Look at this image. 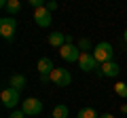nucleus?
Masks as SVG:
<instances>
[{"instance_id":"obj_1","label":"nucleus","mask_w":127,"mask_h":118,"mask_svg":"<svg viewBox=\"0 0 127 118\" xmlns=\"http://www.w3.org/2000/svg\"><path fill=\"white\" fill-rule=\"evenodd\" d=\"M93 57L97 59V63H108V61H112V57H114L112 44L110 42H100L93 49Z\"/></svg>"},{"instance_id":"obj_2","label":"nucleus","mask_w":127,"mask_h":118,"mask_svg":"<svg viewBox=\"0 0 127 118\" xmlns=\"http://www.w3.org/2000/svg\"><path fill=\"white\" fill-rule=\"evenodd\" d=\"M0 99H2V105L9 110H15L19 103H21V99H19V91H15L13 86H9V89H4V91L0 93Z\"/></svg>"},{"instance_id":"obj_3","label":"nucleus","mask_w":127,"mask_h":118,"mask_svg":"<svg viewBox=\"0 0 127 118\" xmlns=\"http://www.w3.org/2000/svg\"><path fill=\"white\" fill-rule=\"evenodd\" d=\"M15 30H17V21H15V17H2V19H0V34H2V38H4L6 42L13 40Z\"/></svg>"},{"instance_id":"obj_4","label":"nucleus","mask_w":127,"mask_h":118,"mask_svg":"<svg viewBox=\"0 0 127 118\" xmlns=\"http://www.w3.org/2000/svg\"><path fill=\"white\" fill-rule=\"evenodd\" d=\"M21 112L26 116H38L42 112V101L36 99V97H28V99L21 101Z\"/></svg>"},{"instance_id":"obj_5","label":"nucleus","mask_w":127,"mask_h":118,"mask_svg":"<svg viewBox=\"0 0 127 118\" xmlns=\"http://www.w3.org/2000/svg\"><path fill=\"white\" fill-rule=\"evenodd\" d=\"M51 82L57 84V86H68L70 82H72V74L66 68H55L53 72H51Z\"/></svg>"},{"instance_id":"obj_6","label":"nucleus","mask_w":127,"mask_h":118,"mask_svg":"<svg viewBox=\"0 0 127 118\" xmlns=\"http://www.w3.org/2000/svg\"><path fill=\"white\" fill-rule=\"evenodd\" d=\"M59 57H62L64 61H68V63H74V61L78 63V59H81V49L74 46V44H64L62 49H59Z\"/></svg>"},{"instance_id":"obj_7","label":"nucleus","mask_w":127,"mask_h":118,"mask_svg":"<svg viewBox=\"0 0 127 118\" xmlns=\"http://www.w3.org/2000/svg\"><path fill=\"white\" fill-rule=\"evenodd\" d=\"M78 68H81L83 72H93V70H97V59L93 57V53H81Z\"/></svg>"},{"instance_id":"obj_8","label":"nucleus","mask_w":127,"mask_h":118,"mask_svg":"<svg viewBox=\"0 0 127 118\" xmlns=\"http://www.w3.org/2000/svg\"><path fill=\"white\" fill-rule=\"evenodd\" d=\"M34 21H36V25H40V27H49L51 21H53V19H51V11H47V6L34 11Z\"/></svg>"},{"instance_id":"obj_9","label":"nucleus","mask_w":127,"mask_h":118,"mask_svg":"<svg viewBox=\"0 0 127 118\" xmlns=\"http://www.w3.org/2000/svg\"><path fill=\"white\" fill-rule=\"evenodd\" d=\"M119 72H121V68H119V63H114V61L102 63V68H100V76H106V78H114V76H119Z\"/></svg>"},{"instance_id":"obj_10","label":"nucleus","mask_w":127,"mask_h":118,"mask_svg":"<svg viewBox=\"0 0 127 118\" xmlns=\"http://www.w3.org/2000/svg\"><path fill=\"white\" fill-rule=\"evenodd\" d=\"M36 68H38V72H40V76H51V72L55 70V65H53V61H51L49 57H40Z\"/></svg>"},{"instance_id":"obj_11","label":"nucleus","mask_w":127,"mask_h":118,"mask_svg":"<svg viewBox=\"0 0 127 118\" xmlns=\"http://www.w3.org/2000/svg\"><path fill=\"white\" fill-rule=\"evenodd\" d=\"M11 86H13L15 91H23L28 86V78L23 76V74H13V76H11Z\"/></svg>"},{"instance_id":"obj_12","label":"nucleus","mask_w":127,"mask_h":118,"mask_svg":"<svg viewBox=\"0 0 127 118\" xmlns=\"http://www.w3.org/2000/svg\"><path fill=\"white\" fill-rule=\"evenodd\" d=\"M49 44H51V46H57V49H62V46L66 44V34H62V32L49 34Z\"/></svg>"},{"instance_id":"obj_13","label":"nucleus","mask_w":127,"mask_h":118,"mask_svg":"<svg viewBox=\"0 0 127 118\" xmlns=\"http://www.w3.org/2000/svg\"><path fill=\"white\" fill-rule=\"evenodd\" d=\"M2 9H6V13H11V17H13L15 13L21 11V2L19 0H4L2 2Z\"/></svg>"},{"instance_id":"obj_14","label":"nucleus","mask_w":127,"mask_h":118,"mask_svg":"<svg viewBox=\"0 0 127 118\" xmlns=\"http://www.w3.org/2000/svg\"><path fill=\"white\" fill-rule=\"evenodd\" d=\"M68 108H66V105H55L53 108V116L51 118H68Z\"/></svg>"},{"instance_id":"obj_15","label":"nucleus","mask_w":127,"mask_h":118,"mask_svg":"<svg viewBox=\"0 0 127 118\" xmlns=\"http://www.w3.org/2000/svg\"><path fill=\"white\" fill-rule=\"evenodd\" d=\"M78 118H100V116H97V112L93 108H81L78 110Z\"/></svg>"},{"instance_id":"obj_16","label":"nucleus","mask_w":127,"mask_h":118,"mask_svg":"<svg viewBox=\"0 0 127 118\" xmlns=\"http://www.w3.org/2000/svg\"><path fill=\"white\" fill-rule=\"evenodd\" d=\"M114 93H117L121 99H127V84L125 82H117V84H114Z\"/></svg>"},{"instance_id":"obj_17","label":"nucleus","mask_w":127,"mask_h":118,"mask_svg":"<svg viewBox=\"0 0 127 118\" xmlns=\"http://www.w3.org/2000/svg\"><path fill=\"white\" fill-rule=\"evenodd\" d=\"M78 49H83L85 53H89V49H91V40H89V38H81V40H78Z\"/></svg>"},{"instance_id":"obj_18","label":"nucleus","mask_w":127,"mask_h":118,"mask_svg":"<svg viewBox=\"0 0 127 118\" xmlns=\"http://www.w3.org/2000/svg\"><path fill=\"white\" fill-rule=\"evenodd\" d=\"M30 6H32L34 11H38V9H42V6H47V4L42 2V0H30Z\"/></svg>"},{"instance_id":"obj_19","label":"nucleus","mask_w":127,"mask_h":118,"mask_svg":"<svg viewBox=\"0 0 127 118\" xmlns=\"http://www.w3.org/2000/svg\"><path fill=\"white\" fill-rule=\"evenodd\" d=\"M9 118H26V114L21 112V110H13V112H11V116Z\"/></svg>"},{"instance_id":"obj_20","label":"nucleus","mask_w":127,"mask_h":118,"mask_svg":"<svg viewBox=\"0 0 127 118\" xmlns=\"http://www.w3.org/2000/svg\"><path fill=\"white\" fill-rule=\"evenodd\" d=\"M55 9H57V2H53V0L47 2V11H55Z\"/></svg>"},{"instance_id":"obj_21","label":"nucleus","mask_w":127,"mask_h":118,"mask_svg":"<svg viewBox=\"0 0 127 118\" xmlns=\"http://www.w3.org/2000/svg\"><path fill=\"white\" fill-rule=\"evenodd\" d=\"M121 112H123V114H127V103H123V105H121Z\"/></svg>"},{"instance_id":"obj_22","label":"nucleus","mask_w":127,"mask_h":118,"mask_svg":"<svg viewBox=\"0 0 127 118\" xmlns=\"http://www.w3.org/2000/svg\"><path fill=\"white\" fill-rule=\"evenodd\" d=\"M100 118H114V116H112V114H102Z\"/></svg>"},{"instance_id":"obj_23","label":"nucleus","mask_w":127,"mask_h":118,"mask_svg":"<svg viewBox=\"0 0 127 118\" xmlns=\"http://www.w3.org/2000/svg\"><path fill=\"white\" fill-rule=\"evenodd\" d=\"M123 40H125V44H127V30H125V34H123Z\"/></svg>"}]
</instances>
